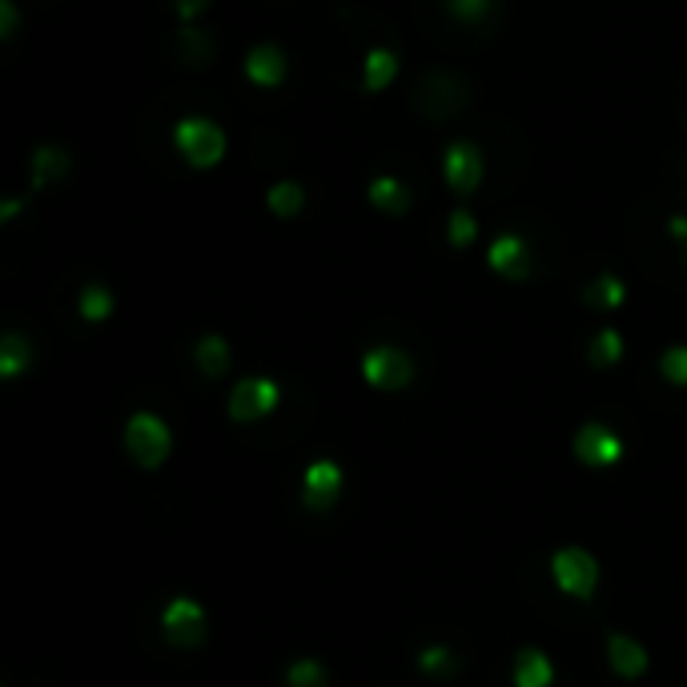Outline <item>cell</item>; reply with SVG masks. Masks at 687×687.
<instances>
[{
    "label": "cell",
    "mask_w": 687,
    "mask_h": 687,
    "mask_svg": "<svg viewBox=\"0 0 687 687\" xmlns=\"http://www.w3.org/2000/svg\"><path fill=\"white\" fill-rule=\"evenodd\" d=\"M173 149L186 161L189 169H218L225 161V129L213 117H181L178 129H173Z\"/></svg>",
    "instance_id": "1"
},
{
    "label": "cell",
    "mask_w": 687,
    "mask_h": 687,
    "mask_svg": "<svg viewBox=\"0 0 687 687\" xmlns=\"http://www.w3.org/2000/svg\"><path fill=\"white\" fill-rule=\"evenodd\" d=\"M125 451L145 466V471H157L166 463L169 451H173V431L166 426V419H157L149 411H137L134 419L125 422Z\"/></svg>",
    "instance_id": "2"
},
{
    "label": "cell",
    "mask_w": 687,
    "mask_h": 687,
    "mask_svg": "<svg viewBox=\"0 0 687 687\" xmlns=\"http://www.w3.org/2000/svg\"><path fill=\"white\" fill-rule=\"evenodd\" d=\"M551 575H554V583H559V591L571 599H591L599 588V563L583 547H563V551H554Z\"/></svg>",
    "instance_id": "3"
},
{
    "label": "cell",
    "mask_w": 687,
    "mask_h": 687,
    "mask_svg": "<svg viewBox=\"0 0 687 687\" xmlns=\"http://www.w3.org/2000/svg\"><path fill=\"white\" fill-rule=\"evenodd\" d=\"M362 378L374 390H406L414 378V362L399 346H374L362 355Z\"/></svg>",
    "instance_id": "4"
},
{
    "label": "cell",
    "mask_w": 687,
    "mask_h": 687,
    "mask_svg": "<svg viewBox=\"0 0 687 687\" xmlns=\"http://www.w3.org/2000/svg\"><path fill=\"white\" fill-rule=\"evenodd\" d=\"M483 173H487V161L475 141H451L443 149V178L458 198H471L483 186Z\"/></svg>",
    "instance_id": "5"
},
{
    "label": "cell",
    "mask_w": 687,
    "mask_h": 687,
    "mask_svg": "<svg viewBox=\"0 0 687 687\" xmlns=\"http://www.w3.org/2000/svg\"><path fill=\"white\" fill-rule=\"evenodd\" d=\"M161 632L173 647H198L205 640V607L189 595L169 599L161 611Z\"/></svg>",
    "instance_id": "6"
},
{
    "label": "cell",
    "mask_w": 687,
    "mask_h": 687,
    "mask_svg": "<svg viewBox=\"0 0 687 687\" xmlns=\"http://www.w3.org/2000/svg\"><path fill=\"white\" fill-rule=\"evenodd\" d=\"M282 390L269 378H242L230 394V419L233 422H257L277 406Z\"/></svg>",
    "instance_id": "7"
},
{
    "label": "cell",
    "mask_w": 687,
    "mask_h": 687,
    "mask_svg": "<svg viewBox=\"0 0 687 687\" xmlns=\"http://www.w3.org/2000/svg\"><path fill=\"white\" fill-rule=\"evenodd\" d=\"M466 85L458 77H446V73H434V77L422 81L419 97H414V109L426 113V117H446V113H458L466 105Z\"/></svg>",
    "instance_id": "8"
},
{
    "label": "cell",
    "mask_w": 687,
    "mask_h": 687,
    "mask_svg": "<svg viewBox=\"0 0 687 687\" xmlns=\"http://www.w3.org/2000/svg\"><path fill=\"white\" fill-rule=\"evenodd\" d=\"M342 495V466L330 463V458H318V463L306 466L302 475V503L310 510H330Z\"/></svg>",
    "instance_id": "9"
},
{
    "label": "cell",
    "mask_w": 687,
    "mask_h": 687,
    "mask_svg": "<svg viewBox=\"0 0 687 687\" xmlns=\"http://www.w3.org/2000/svg\"><path fill=\"white\" fill-rule=\"evenodd\" d=\"M487 266L499 277H507V282H522L531 274V250H527L519 233H499L487 250Z\"/></svg>",
    "instance_id": "10"
},
{
    "label": "cell",
    "mask_w": 687,
    "mask_h": 687,
    "mask_svg": "<svg viewBox=\"0 0 687 687\" xmlns=\"http://www.w3.org/2000/svg\"><path fill=\"white\" fill-rule=\"evenodd\" d=\"M575 455H579V463H588V466H615L623 458V443L607 426L588 422V426H579V434H575Z\"/></svg>",
    "instance_id": "11"
},
{
    "label": "cell",
    "mask_w": 687,
    "mask_h": 687,
    "mask_svg": "<svg viewBox=\"0 0 687 687\" xmlns=\"http://www.w3.org/2000/svg\"><path fill=\"white\" fill-rule=\"evenodd\" d=\"M286 73H289V61L277 45H254L245 53V77L257 89H277L286 81Z\"/></svg>",
    "instance_id": "12"
},
{
    "label": "cell",
    "mask_w": 687,
    "mask_h": 687,
    "mask_svg": "<svg viewBox=\"0 0 687 687\" xmlns=\"http://www.w3.org/2000/svg\"><path fill=\"white\" fill-rule=\"evenodd\" d=\"M68 166H73V157H68L65 145H36L33 161H29V193H41L53 181H61Z\"/></svg>",
    "instance_id": "13"
},
{
    "label": "cell",
    "mask_w": 687,
    "mask_h": 687,
    "mask_svg": "<svg viewBox=\"0 0 687 687\" xmlns=\"http://www.w3.org/2000/svg\"><path fill=\"white\" fill-rule=\"evenodd\" d=\"M607 664L615 676L640 679L643 672H647V652H643V643H635L632 635L611 632L607 635Z\"/></svg>",
    "instance_id": "14"
},
{
    "label": "cell",
    "mask_w": 687,
    "mask_h": 687,
    "mask_svg": "<svg viewBox=\"0 0 687 687\" xmlns=\"http://www.w3.org/2000/svg\"><path fill=\"white\" fill-rule=\"evenodd\" d=\"M367 198H370V205H374L378 213H390V218H402V213L411 210V201H414V193L406 186H402L399 178H374L370 181V189H367Z\"/></svg>",
    "instance_id": "15"
},
{
    "label": "cell",
    "mask_w": 687,
    "mask_h": 687,
    "mask_svg": "<svg viewBox=\"0 0 687 687\" xmlns=\"http://www.w3.org/2000/svg\"><path fill=\"white\" fill-rule=\"evenodd\" d=\"M399 77V53L394 49H370L362 61V89L367 93H387Z\"/></svg>",
    "instance_id": "16"
},
{
    "label": "cell",
    "mask_w": 687,
    "mask_h": 687,
    "mask_svg": "<svg viewBox=\"0 0 687 687\" xmlns=\"http://www.w3.org/2000/svg\"><path fill=\"white\" fill-rule=\"evenodd\" d=\"M266 210L274 213L277 222H289L306 210V189L298 181H277V186L266 189Z\"/></svg>",
    "instance_id": "17"
},
{
    "label": "cell",
    "mask_w": 687,
    "mask_h": 687,
    "mask_svg": "<svg viewBox=\"0 0 687 687\" xmlns=\"http://www.w3.org/2000/svg\"><path fill=\"white\" fill-rule=\"evenodd\" d=\"M551 684H554L551 659L543 652H535V647L519 652V659H515V687H551Z\"/></svg>",
    "instance_id": "18"
},
{
    "label": "cell",
    "mask_w": 687,
    "mask_h": 687,
    "mask_svg": "<svg viewBox=\"0 0 687 687\" xmlns=\"http://www.w3.org/2000/svg\"><path fill=\"white\" fill-rule=\"evenodd\" d=\"M193 358H198V367L205 378H222L230 370V342H225L222 334H205L198 346H193Z\"/></svg>",
    "instance_id": "19"
},
{
    "label": "cell",
    "mask_w": 687,
    "mask_h": 687,
    "mask_svg": "<svg viewBox=\"0 0 687 687\" xmlns=\"http://www.w3.org/2000/svg\"><path fill=\"white\" fill-rule=\"evenodd\" d=\"M33 367V346L24 334H4L0 338V378H17Z\"/></svg>",
    "instance_id": "20"
},
{
    "label": "cell",
    "mask_w": 687,
    "mask_h": 687,
    "mask_svg": "<svg viewBox=\"0 0 687 687\" xmlns=\"http://www.w3.org/2000/svg\"><path fill=\"white\" fill-rule=\"evenodd\" d=\"M623 298H627V286H623L620 277H595L588 289H583V302L588 306H595V310H615V306H623Z\"/></svg>",
    "instance_id": "21"
},
{
    "label": "cell",
    "mask_w": 687,
    "mask_h": 687,
    "mask_svg": "<svg viewBox=\"0 0 687 687\" xmlns=\"http://www.w3.org/2000/svg\"><path fill=\"white\" fill-rule=\"evenodd\" d=\"M623 358V334L620 330H599L595 338H591V346H588V362L591 367H615Z\"/></svg>",
    "instance_id": "22"
},
{
    "label": "cell",
    "mask_w": 687,
    "mask_h": 687,
    "mask_svg": "<svg viewBox=\"0 0 687 687\" xmlns=\"http://www.w3.org/2000/svg\"><path fill=\"white\" fill-rule=\"evenodd\" d=\"M478 237V222L471 210H451L446 218V242L455 245V250H466V245H475Z\"/></svg>",
    "instance_id": "23"
},
{
    "label": "cell",
    "mask_w": 687,
    "mask_h": 687,
    "mask_svg": "<svg viewBox=\"0 0 687 687\" xmlns=\"http://www.w3.org/2000/svg\"><path fill=\"white\" fill-rule=\"evenodd\" d=\"M178 49L186 61H193V65H205L213 56V45H210V36L201 33V29H193V24H186L178 33Z\"/></svg>",
    "instance_id": "24"
},
{
    "label": "cell",
    "mask_w": 687,
    "mask_h": 687,
    "mask_svg": "<svg viewBox=\"0 0 687 687\" xmlns=\"http://www.w3.org/2000/svg\"><path fill=\"white\" fill-rule=\"evenodd\" d=\"M113 314V294L105 286H85L81 289V318L85 321H105Z\"/></svg>",
    "instance_id": "25"
},
{
    "label": "cell",
    "mask_w": 687,
    "mask_h": 687,
    "mask_svg": "<svg viewBox=\"0 0 687 687\" xmlns=\"http://www.w3.org/2000/svg\"><path fill=\"white\" fill-rule=\"evenodd\" d=\"M286 684L289 687H326V667H321L318 659H310V655H302V659L289 664Z\"/></svg>",
    "instance_id": "26"
},
{
    "label": "cell",
    "mask_w": 687,
    "mask_h": 687,
    "mask_svg": "<svg viewBox=\"0 0 687 687\" xmlns=\"http://www.w3.org/2000/svg\"><path fill=\"white\" fill-rule=\"evenodd\" d=\"M659 374H664L667 382H676V387H687V346H672V350H664V358H659Z\"/></svg>",
    "instance_id": "27"
},
{
    "label": "cell",
    "mask_w": 687,
    "mask_h": 687,
    "mask_svg": "<svg viewBox=\"0 0 687 687\" xmlns=\"http://www.w3.org/2000/svg\"><path fill=\"white\" fill-rule=\"evenodd\" d=\"M446 9L455 12L463 24H478V21H487L490 17L495 0H446Z\"/></svg>",
    "instance_id": "28"
},
{
    "label": "cell",
    "mask_w": 687,
    "mask_h": 687,
    "mask_svg": "<svg viewBox=\"0 0 687 687\" xmlns=\"http://www.w3.org/2000/svg\"><path fill=\"white\" fill-rule=\"evenodd\" d=\"M419 667L426 676H451L455 672V655L446 647H426V652H419Z\"/></svg>",
    "instance_id": "29"
},
{
    "label": "cell",
    "mask_w": 687,
    "mask_h": 687,
    "mask_svg": "<svg viewBox=\"0 0 687 687\" xmlns=\"http://www.w3.org/2000/svg\"><path fill=\"white\" fill-rule=\"evenodd\" d=\"M17 29H21V12H17V4H12V0H0V41H12Z\"/></svg>",
    "instance_id": "30"
},
{
    "label": "cell",
    "mask_w": 687,
    "mask_h": 687,
    "mask_svg": "<svg viewBox=\"0 0 687 687\" xmlns=\"http://www.w3.org/2000/svg\"><path fill=\"white\" fill-rule=\"evenodd\" d=\"M173 9H178L181 24H193L201 17V12L210 9V0H173Z\"/></svg>",
    "instance_id": "31"
},
{
    "label": "cell",
    "mask_w": 687,
    "mask_h": 687,
    "mask_svg": "<svg viewBox=\"0 0 687 687\" xmlns=\"http://www.w3.org/2000/svg\"><path fill=\"white\" fill-rule=\"evenodd\" d=\"M21 205H24V201H17V198H4V201H0V222H12V218L21 213Z\"/></svg>",
    "instance_id": "32"
},
{
    "label": "cell",
    "mask_w": 687,
    "mask_h": 687,
    "mask_svg": "<svg viewBox=\"0 0 687 687\" xmlns=\"http://www.w3.org/2000/svg\"><path fill=\"white\" fill-rule=\"evenodd\" d=\"M667 233H672L676 242H684V245H687V218H684V213H679V218H672V222H667Z\"/></svg>",
    "instance_id": "33"
},
{
    "label": "cell",
    "mask_w": 687,
    "mask_h": 687,
    "mask_svg": "<svg viewBox=\"0 0 687 687\" xmlns=\"http://www.w3.org/2000/svg\"><path fill=\"white\" fill-rule=\"evenodd\" d=\"M684 257H687V245H684Z\"/></svg>",
    "instance_id": "34"
}]
</instances>
